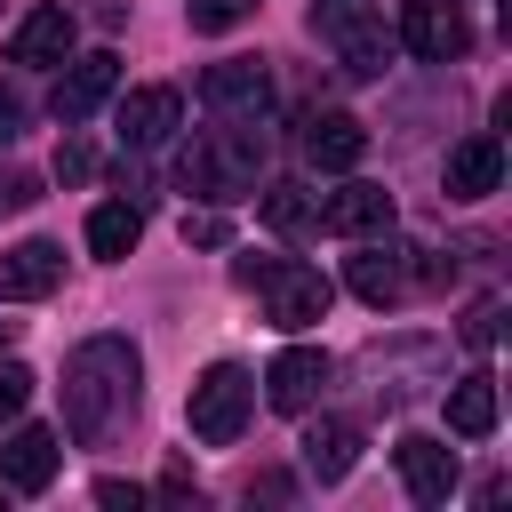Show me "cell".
Returning <instances> with one entry per match:
<instances>
[{
  "mask_svg": "<svg viewBox=\"0 0 512 512\" xmlns=\"http://www.w3.org/2000/svg\"><path fill=\"white\" fill-rule=\"evenodd\" d=\"M64 64H72V72L56 80L48 112H56L64 128H80V120H88V112H96V104L120 88V56H112V48H88V56H64Z\"/></svg>",
  "mask_w": 512,
  "mask_h": 512,
  "instance_id": "cell-6",
  "label": "cell"
},
{
  "mask_svg": "<svg viewBox=\"0 0 512 512\" xmlns=\"http://www.w3.org/2000/svg\"><path fill=\"white\" fill-rule=\"evenodd\" d=\"M448 432L456 440H488L496 432V376L488 368H472V376L448 384Z\"/></svg>",
  "mask_w": 512,
  "mask_h": 512,
  "instance_id": "cell-19",
  "label": "cell"
},
{
  "mask_svg": "<svg viewBox=\"0 0 512 512\" xmlns=\"http://www.w3.org/2000/svg\"><path fill=\"white\" fill-rule=\"evenodd\" d=\"M320 232H336V240H376V232H392V192H384V184H336V192L320 200Z\"/></svg>",
  "mask_w": 512,
  "mask_h": 512,
  "instance_id": "cell-9",
  "label": "cell"
},
{
  "mask_svg": "<svg viewBox=\"0 0 512 512\" xmlns=\"http://www.w3.org/2000/svg\"><path fill=\"white\" fill-rule=\"evenodd\" d=\"M16 128H24V96L0 88V144H16Z\"/></svg>",
  "mask_w": 512,
  "mask_h": 512,
  "instance_id": "cell-30",
  "label": "cell"
},
{
  "mask_svg": "<svg viewBox=\"0 0 512 512\" xmlns=\"http://www.w3.org/2000/svg\"><path fill=\"white\" fill-rule=\"evenodd\" d=\"M56 176H64V184H80V176H96V152H88L80 136H64V144H56Z\"/></svg>",
  "mask_w": 512,
  "mask_h": 512,
  "instance_id": "cell-25",
  "label": "cell"
},
{
  "mask_svg": "<svg viewBox=\"0 0 512 512\" xmlns=\"http://www.w3.org/2000/svg\"><path fill=\"white\" fill-rule=\"evenodd\" d=\"M144 240V208L136 200H104V208H88V248L96 256H128Z\"/></svg>",
  "mask_w": 512,
  "mask_h": 512,
  "instance_id": "cell-20",
  "label": "cell"
},
{
  "mask_svg": "<svg viewBox=\"0 0 512 512\" xmlns=\"http://www.w3.org/2000/svg\"><path fill=\"white\" fill-rule=\"evenodd\" d=\"M256 168H264V136L256 128H208V136H192L176 152V184L200 192V200H248Z\"/></svg>",
  "mask_w": 512,
  "mask_h": 512,
  "instance_id": "cell-2",
  "label": "cell"
},
{
  "mask_svg": "<svg viewBox=\"0 0 512 512\" xmlns=\"http://www.w3.org/2000/svg\"><path fill=\"white\" fill-rule=\"evenodd\" d=\"M304 152H312V168H328V176H352V168H360V152H368V128H360L352 112H312V128H304Z\"/></svg>",
  "mask_w": 512,
  "mask_h": 512,
  "instance_id": "cell-16",
  "label": "cell"
},
{
  "mask_svg": "<svg viewBox=\"0 0 512 512\" xmlns=\"http://www.w3.org/2000/svg\"><path fill=\"white\" fill-rule=\"evenodd\" d=\"M344 280H352V296H360V304H392V296L408 288V264H400L392 248H368V256H352V272H344Z\"/></svg>",
  "mask_w": 512,
  "mask_h": 512,
  "instance_id": "cell-21",
  "label": "cell"
},
{
  "mask_svg": "<svg viewBox=\"0 0 512 512\" xmlns=\"http://www.w3.org/2000/svg\"><path fill=\"white\" fill-rule=\"evenodd\" d=\"M64 280V248L56 240H16L8 256H0V304H32V296H48Z\"/></svg>",
  "mask_w": 512,
  "mask_h": 512,
  "instance_id": "cell-13",
  "label": "cell"
},
{
  "mask_svg": "<svg viewBox=\"0 0 512 512\" xmlns=\"http://www.w3.org/2000/svg\"><path fill=\"white\" fill-rule=\"evenodd\" d=\"M440 176H448V200H488V192L504 184V144H496V136H464Z\"/></svg>",
  "mask_w": 512,
  "mask_h": 512,
  "instance_id": "cell-17",
  "label": "cell"
},
{
  "mask_svg": "<svg viewBox=\"0 0 512 512\" xmlns=\"http://www.w3.org/2000/svg\"><path fill=\"white\" fill-rule=\"evenodd\" d=\"M56 464H64V440H56L48 424H24V432L0 448V480H8L16 496H40V488L56 480Z\"/></svg>",
  "mask_w": 512,
  "mask_h": 512,
  "instance_id": "cell-11",
  "label": "cell"
},
{
  "mask_svg": "<svg viewBox=\"0 0 512 512\" xmlns=\"http://www.w3.org/2000/svg\"><path fill=\"white\" fill-rule=\"evenodd\" d=\"M160 504H200V488H192V472H184V464H168V472H160Z\"/></svg>",
  "mask_w": 512,
  "mask_h": 512,
  "instance_id": "cell-28",
  "label": "cell"
},
{
  "mask_svg": "<svg viewBox=\"0 0 512 512\" xmlns=\"http://www.w3.org/2000/svg\"><path fill=\"white\" fill-rule=\"evenodd\" d=\"M264 0H192V32H232V24H248Z\"/></svg>",
  "mask_w": 512,
  "mask_h": 512,
  "instance_id": "cell-23",
  "label": "cell"
},
{
  "mask_svg": "<svg viewBox=\"0 0 512 512\" xmlns=\"http://www.w3.org/2000/svg\"><path fill=\"white\" fill-rule=\"evenodd\" d=\"M264 224L296 240V232H312V224H320V200H304V184H272V192H264Z\"/></svg>",
  "mask_w": 512,
  "mask_h": 512,
  "instance_id": "cell-22",
  "label": "cell"
},
{
  "mask_svg": "<svg viewBox=\"0 0 512 512\" xmlns=\"http://www.w3.org/2000/svg\"><path fill=\"white\" fill-rule=\"evenodd\" d=\"M320 392H328V352H312V344L272 352V368H264V400H272L280 416H312Z\"/></svg>",
  "mask_w": 512,
  "mask_h": 512,
  "instance_id": "cell-7",
  "label": "cell"
},
{
  "mask_svg": "<svg viewBox=\"0 0 512 512\" xmlns=\"http://www.w3.org/2000/svg\"><path fill=\"white\" fill-rule=\"evenodd\" d=\"M96 504H112V512H136V504H144V488H136V480H96Z\"/></svg>",
  "mask_w": 512,
  "mask_h": 512,
  "instance_id": "cell-29",
  "label": "cell"
},
{
  "mask_svg": "<svg viewBox=\"0 0 512 512\" xmlns=\"http://www.w3.org/2000/svg\"><path fill=\"white\" fill-rule=\"evenodd\" d=\"M8 336H16V320H0V344H8Z\"/></svg>",
  "mask_w": 512,
  "mask_h": 512,
  "instance_id": "cell-31",
  "label": "cell"
},
{
  "mask_svg": "<svg viewBox=\"0 0 512 512\" xmlns=\"http://www.w3.org/2000/svg\"><path fill=\"white\" fill-rule=\"evenodd\" d=\"M400 480H408L416 504H448L456 496V448L432 440V432H408L400 440Z\"/></svg>",
  "mask_w": 512,
  "mask_h": 512,
  "instance_id": "cell-12",
  "label": "cell"
},
{
  "mask_svg": "<svg viewBox=\"0 0 512 512\" xmlns=\"http://www.w3.org/2000/svg\"><path fill=\"white\" fill-rule=\"evenodd\" d=\"M232 280L264 296L272 328H312V320H328V296H336L328 272H312V264H296V256H240Z\"/></svg>",
  "mask_w": 512,
  "mask_h": 512,
  "instance_id": "cell-3",
  "label": "cell"
},
{
  "mask_svg": "<svg viewBox=\"0 0 512 512\" xmlns=\"http://www.w3.org/2000/svg\"><path fill=\"white\" fill-rule=\"evenodd\" d=\"M224 240H232L224 216H184V248H224Z\"/></svg>",
  "mask_w": 512,
  "mask_h": 512,
  "instance_id": "cell-26",
  "label": "cell"
},
{
  "mask_svg": "<svg viewBox=\"0 0 512 512\" xmlns=\"http://www.w3.org/2000/svg\"><path fill=\"white\" fill-rule=\"evenodd\" d=\"M72 40H80L72 8H32V16L8 32V64H64V56H72Z\"/></svg>",
  "mask_w": 512,
  "mask_h": 512,
  "instance_id": "cell-14",
  "label": "cell"
},
{
  "mask_svg": "<svg viewBox=\"0 0 512 512\" xmlns=\"http://www.w3.org/2000/svg\"><path fill=\"white\" fill-rule=\"evenodd\" d=\"M352 464H360V424H344V416L304 424V472L312 480H344Z\"/></svg>",
  "mask_w": 512,
  "mask_h": 512,
  "instance_id": "cell-18",
  "label": "cell"
},
{
  "mask_svg": "<svg viewBox=\"0 0 512 512\" xmlns=\"http://www.w3.org/2000/svg\"><path fill=\"white\" fill-rule=\"evenodd\" d=\"M136 376H144V360H136L128 336H88L64 360V432L88 440V448L112 440L120 416H136Z\"/></svg>",
  "mask_w": 512,
  "mask_h": 512,
  "instance_id": "cell-1",
  "label": "cell"
},
{
  "mask_svg": "<svg viewBox=\"0 0 512 512\" xmlns=\"http://www.w3.org/2000/svg\"><path fill=\"white\" fill-rule=\"evenodd\" d=\"M304 24H312V40H328V48L344 56V72H360V80H376L384 56H392V32H384V16H376L368 0H312Z\"/></svg>",
  "mask_w": 512,
  "mask_h": 512,
  "instance_id": "cell-5",
  "label": "cell"
},
{
  "mask_svg": "<svg viewBox=\"0 0 512 512\" xmlns=\"http://www.w3.org/2000/svg\"><path fill=\"white\" fill-rule=\"evenodd\" d=\"M248 416H256V376H248L240 360H216V368L192 376V392H184V424H192V440L232 448V440L248 432Z\"/></svg>",
  "mask_w": 512,
  "mask_h": 512,
  "instance_id": "cell-4",
  "label": "cell"
},
{
  "mask_svg": "<svg viewBox=\"0 0 512 512\" xmlns=\"http://www.w3.org/2000/svg\"><path fill=\"white\" fill-rule=\"evenodd\" d=\"M496 320H504V304H472V320H464V344H472V352H488V344H496Z\"/></svg>",
  "mask_w": 512,
  "mask_h": 512,
  "instance_id": "cell-27",
  "label": "cell"
},
{
  "mask_svg": "<svg viewBox=\"0 0 512 512\" xmlns=\"http://www.w3.org/2000/svg\"><path fill=\"white\" fill-rule=\"evenodd\" d=\"M400 40H408L424 64H448V56L472 48V24H464L456 0H408V8H400Z\"/></svg>",
  "mask_w": 512,
  "mask_h": 512,
  "instance_id": "cell-8",
  "label": "cell"
},
{
  "mask_svg": "<svg viewBox=\"0 0 512 512\" xmlns=\"http://www.w3.org/2000/svg\"><path fill=\"white\" fill-rule=\"evenodd\" d=\"M24 400H32V368L24 360H0V424L24 416Z\"/></svg>",
  "mask_w": 512,
  "mask_h": 512,
  "instance_id": "cell-24",
  "label": "cell"
},
{
  "mask_svg": "<svg viewBox=\"0 0 512 512\" xmlns=\"http://www.w3.org/2000/svg\"><path fill=\"white\" fill-rule=\"evenodd\" d=\"M176 120H184V96H176V88H128V96H120V136H128L136 152L168 144Z\"/></svg>",
  "mask_w": 512,
  "mask_h": 512,
  "instance_id": "cell-15",
  "label": "cell"
},
{
  "mask_svg": "<svg viewBox=\"0 0 512 512\" xmlns=\"http://www.w3.org/2000/svg\"><path fill=\"white\" fill-rule=\"evenodd\" d=\"M200 96H208L216 112H240V120H256V112L272 104V72H264L256 56H224V64H208V72H200Z\"/></svg>",
  "mask_w": 512,
  "mask_h": 512,
  "instance_id": "cell-10",
  "label": "cell"
}]
</instances>
